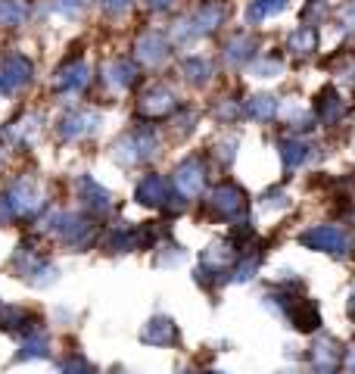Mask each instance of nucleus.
<instances>
[{"label":"nucleus","instance_id":"f257e3e1","mask_svg":"<svg viewBox=\"0 0 355 374\" xmlns=\"http://www.w3.org/2000/svg\"><path fill=\"white\" fill-rule=\"evenodd\" d=\"M227 13H231V6H227L225 0H206L191 19L181 22L175 38L178 41H193V38H200V35H212V31L227 19Z\"/></svg>","mask_w":355,"mask_h":374},{"label":"nucleus","instance_id":"f03ea898","mask_svg":"<svg viewBox=\"0 0 355 374\" xmlns=\"http://www.w3.org/2000/svg\"><path fill=\"white\" fill-rule=\"evenodd\" d=\"M299 240H303L305 246L318 249V253H330V256H346V253H349V246H352L349 234L334 228V225H318V228L305 231Z\"/></svg>","mask_w":355,"mask_h":374},{"label":"nucleus","instance_id":"7ed1b4c3","mask_svg":"<svg viewBox=\"0 0 355 374\" xmlns=\"http://www.w3.org/2000/svg\"><path fill=\"white\" fill-rule=\"evenodd\" d=\"M212 206L222 209L225 215H237L243 209V191L240 187H218L215 193H212Z\"/></svg>","mask_w":355,"mask_h":374},{"label":"nucleus","instance_id":"20e7f679","mask_svg":"<svg viewBox=\"0 0 355 374\" xmlns=\"http://www.w3.org/2000/svg\"><path fill=\"white\" fill-rule=\"evenodd\" d=\"M28 19V0H0V26L19 28Z\"/></svg>","mask_w":355,"mask_h":374},{"label":"nucleus","instance_id":"39448f33","mask_svg":"<svg viewBox=\"0 0 355 374\" xmlns=\"http://www.w3.org/2000/svg\"><path fill=\"white\" fill-rule=\"evenodd\" d=\"M175 181H178V187H181L184 193H200V187H203V169H200V162H196V159H187L184 166L178 169Z\"/></svg>","mask_w":355,"mask_h":374},{"label":"nucleus","instance_id":"423d86ee","mask_svg":"<svg viewBox=\"0 0 355 374\" xmlns=\"http://www.w3.org/2000/svg\"><path fill=\"white\" fill-rule=\"evenodd\" d=\"M137 57L147 62H159L165 57V38L159 31H147L144 38L137 41Z\"/></svg>","mask_w":355,"mask_h":374},{"label":"nucleus","instance_id":"0eeeda50","mask_svg":"<svg viewBox=\"0 0 355 374\" xmlns=\"http://www.w3.org/2000/svg\"><path fill=\"white\" fill-rule=\"evenodd\" d=\"M137 200L147 203V206H150V203H153V206H159V203L165 200V181H162L159 175H150L147 181L137 187Z\"/></svg>","mask_w":355,"mask_h":374},{"label":"nucleus","instance_id":"6e6552de","mask_svg":"<svg viewBox=\"0 0 355 374\" xmlns=\"http://www.w3.org/2000/svg\"><path fill=\"white\" fill-rule=\"evenodd\" d=\"M315 47H318V31L312 26H303L290 35V50L293 53H312Z\"/></svg>","mask_w":355,"mask_h":374},{"label":"nucleus","instance_id":"1a4fd4ad","mask_svg":"<svg viewBox=\"0 0 355 374\" xmlns=\"http://www.w3.org/2000/svg\"><path fill=\"white\" fill-rule=\"evenodd\" d=\"M283 6H287V0H252V4H249V10H247L249 26L262 22L265 16H271V13H281Z\"/></svg>","mask_w":355,"mask_h":374},{"label":"nucleus","instance_id":"9d476101","mask_svg":"<svg viewBox=\"0 0 355 374\" xmlns=\"http://www.w3.org/2000/svg\"><path fill=\"white\" fill-rule=\"evenodd\" d=\"M171 106H175V100H171L169 91H150L144 97V109L150 115H165Z\"/></svg>","mask_w":355,"mask_h":374},{"label":"nucleus","instance_id":"9b49d317","mask_svg":"<svg viewBox=\"0 0 355 374\" xmlns=\"http://www.w3.org/2000/svg\"><path fill=\"white\" fill-rule=\"evenodd\" d=\"M227 50H231V53H227V60H231V62H243V60L252 57V41L247 35H237L234 41L227 44Z\"/></svg>","mask_w":355,"mask_h":374},{"label":"nucleus","instance_id":"f8f14e48","mask_svg":"<svg viewBox=\"0 0 355 374\" xmlns=\"http://www.w3.org/2000/svg\"><path fill=\"white\" fill-rule=\"evenodd\" d=\"M249 113L256 115V119H271V115L278 113V100L274 97H252Z\"/></svg>","mask_w":355,"mask_h":374},{"label":"nucleus","instance_id":"ddd939ff","mask_svg":"<svg viewBox=\"0 0 355 374\" xmlns=\"http://www.w3.org/2000/svg\"><path fill=\"white\" fill-rule=\"evenodd\" d=\"M184 72L191 75V81H206L209 78V62L200 60V57H191V60H184Z\"/></svg>","mask_w":355,"mask_h":374},{"label":"nucleus","instance_id":"4468645a","mask_svg":"<svg viewBox=\"0 0 355 374\" xmlns=\"http://www.w3.org/2000/svg\"><path fill=\"white\" fill-rule=\"evenodd\" d=\"M113 81L118 84V88H128V84L134 81V66H128L125 60H118L113 66Z\"/></svg>","mask_w":355,"mask_h":374},{"label":"nucleus","instance_id":"2eb2a0df","mask_svg":"<svg viewBox=\"0 0 355 374\" xmlns=\"http://www.w3.org/2000/svg\"><path fill=\"white\" fill-rule=\"evenodd\" d=\"M84 4H88V0H53V6H57V13L69 16V19L81 13V10H84Z\"/></svg>","mask_w":355,"mask_h":374},{"label":"nucleus","instance_id":"dca6fc26","mask_svg":"<svg viewBox=\"0 0 355 374\" xmlns=\"http://www.w3.org/2000/svg\"><path fill=\"white\" fill-rule=\"evenodd\" d=\"M283 159H287V166H296V162L305 159V147L303 144H283Z\"/></svg>","mask_w":355,"mask_h":374},{"label":"nucleus","instance_id":"f3484780","mask_svg":"<svg viewBox=\"0 0 355 374\" xmlns=\"http://www.w3.org/2000/svg\"><path fill=\"white\" fill-rule=\"evenodd\" d=\"M153 324H156V327H150L144 337H147V340H169V334H171V322L159 318V322H153Z\"/></svg>","mask_w":355,"mask_h":374},{"label":"nucleus","instance_id":"a211bd4d","mask_svg":"<svg viewBox=\"0 0 355 374\" xmlns=\"http://www.w3.org/2000/svg\"><path fill=\"white\" fill-rule=\"evenodd\" d=\"M340 26L343 28H349V31H355V0H349V4H343L340 6Z\"/></svg>","mask_w":355,"mask_h":374},{"label":"nucleus","instance_id":"6ab92c4d","mask_svg":"<svg viewBox=\"0 0 355 374\" xmlns=\"http://www.w3.org/2000/svg\"><path fill=\"white\" fill-rule=\"evenodd\" d=\"M100 4H103L106 13H122V10H128L131 0H100Z\"/></svg>","mask_w":355,"mask_h":374},{"label":"nucleus","instance_id":"aec40b11","mask_svg":"<svg viewBox=\"0 0 355 374\" xmlns=\"http://www.w3.org/2000/svg\"><path fill=\"white\" fill-rule=\"evenodd\" d=\"M171 4H175V0H147L150 10H169Z\"/></svg>","mask_w":355,"mask_h":374}]
</instances>
